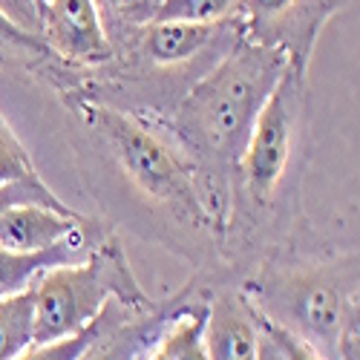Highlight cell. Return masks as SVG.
<instances>
[{"instance_id": "6da1fadb", "label": "cell", "mask_w": 360, "mask_h": 360, "mask_svg": "<svg viewBox=\"0 0 360 360\" xmlns=\"http://www.w3.org/2000/svg\"><path fill=\"white\" fill-rule=\"evenodd\" d=\"M285 52L251 44L205 78L182 104V127L211 153L239 156L265 98L288 70Z\"/></svg>"}, {"instance_id": "7a4b0ae2", "label": "cell", "mask_w": 360, "mask_h": 360, "mask_svg": "<svg viewBox=\"0 0 360 360\" xmlns=\"http://www.w3.org/2000/svg\"><path fill=\"white\" fill-rule=\"evenodd\" d=\"M35 343L78 335L110 300L144 303V294L115 243H101L78 262L52 265L35 280Z\"/></svg>"}, {"instance_id": "3957f363", "label": "cell", "mask_w": 360, "mask_h": 360, "mask_svg": "<svg viewBox=\"0 0 360 360\" xmlns=\"http://www.w3.org/2000/svg\"><path fill=\"white\" fill-rule=\"evenodd\" d=\"M300 78L303 75L297 70L291 67L285 70V75L271 89V96L259 107L248 130L245 147L239 153L245 188L257 199H268L274 193L291 159L297 118H300Z\"/></svg>"}, {"instance_id": "277c9868", "label": "cell", "mask_w": 360, "mask_h": 360, "mask_svg": "<svg viewBox=\"0 0 360 360\" xmlns=\"http://www.w3.org/2000/svg\"><path fill=\"white\" fill-rule=\"evenodd\" d=\"M98 127L112 144L127 176L147 196L173 207H196L193 182L185 165L156 136H150L133 118L112 110H98Z\"/></svg>"}, {"instance_id": "5b68a950", "label": "cell", "mask_w": 360, "mask_h": 360, "mask_svg": "<svg viewBox=\"0 0 360 360\" xmlns=\"http://www.w3.org/2000/svg\"><path fill=\"white\" fill-rule=\"evenodd\" d=\"M259 303L283 306L291 320L283 323V328L309 340L326 360L328 354H338L340 335L352 323H357V303L352 300V294L323 277L285 280V288L277 285L268 294V300H259Z\"/></svg>"}, {"instance_id": "8992f818", "label": "cell", "mask_w": 360, "mask_h": 360, "mask_svg": "<svg viewBox=\"0 0 360 360\" xmlns=\"http://www.w3.org/2000/svg\"><path fill=\"white\" fill-rule=\"evenodd\" d=\"M41 32L64 58L78 64H98L112 55L93 0H49L41 12Z\"/></svg>"}, {"instance_id": "52a82bcc", "label": "cell", "mask_w": 360, "mask_h": 360, "mask_svg": "<svg viewBox=\"0 0 360 360\" xmlns=\"http://www.w3.org/2000/svg\"><path fill=\"white\" fill-rule=\"evenodd\" d=\"M202 343L207 360H257L259 323L243 300L219 297L205 314Z\"/></svg>"}, {"instance_id": "ba28073f", "label": "cell", "mask_w": 360, "mask_h": 360, "mask_svg": "<svg viewBox=\"0 0 360 360\" xmlns=\"http://www.w3.org/2000/svg\"><path fill=\"white\" fill-rule=\"evenodd\" d=\"M81 228L78 214H61L44 205H18L0 217V245L12 251H46Z\"/></svg>"}, {"instance_id": "9c48e42d", "label": "cell", "mask_w": 360, "mask_h": 360, "mask_svg": "<svg viewBox=\"0 0 360 360\" xmlns=\"http://www.w3.org/2000/svg\"><path fill=\"white\" fill-rule=\"evenodd\" d=\"M93 248L96 245H89L84 228H78L61 245L46 248V251H12L0 245V297L29 291L46 268L78 262Z\"/></svg>"}, {"instance_id": "30bf717a", "label": "cell", "mask_w": 360, "mask_h": 360, "mask_svg": "<svg viewBox=\"0 0 360 360\" xmlns=\"http://www.w3.org/2000/svg\"><path fill=\"white\" fill-rule=\"evenodd\" d=\"M217 35V23H188V20H150L144 26V52L156 64H182L202 52Z\"/></svg>"}, {"instance_id": "8fae6325", "label": "cell", "mask_w": 360, "mask_h": 360, "mask_svg": "<svg viewBox=\"0 0 360 360\" xmlns=\"http://www.w3.org/2000/svg\"><path fill=\"white\" fill-rule=\"evenodd\" d=\"M150 340H153V326L144 320L124 323V303L112 300L98 338L84 349L78 360H139Z\"/></svg>"}, {"instance_id": "7c38bea8", "label": "cell", "mask_w": 360, "mask_h": 360, "mask_svg": "<svg viewBox=\"0 0 360 360\" xmlns=\"http://www.w3.org/2000/svg\"><path fill=\"white\" fill-rule=\"evenodd\" d=\"M35 343V294L32 288L0 297V360H15Z\"/></svg>"}, {"instance_id": "4fadbf2b", "label": "cell", "mask_w": 360, "mask_h": 360, "mask_svg": "<svg viewBox=\"0 0 360 360\" xmlns=\"http://www.w3.org/2000/svg\"><path fill=\"white\" fill-rule=\"evenodd\" d=\"M245 9V0H162L153 20L222 23Z\"/></svg>"}, {"instance_id": "5bb4252c", "label": "cell", "mask_w": 360, "mask_h": 360, "mask_svg": "<svg viewBox=\"0 0 360 360\" xmlns=\"http://www.w3.org/2000/svg\"><path fill=\"white\" fill-rule=\"evenodd\" d=\"M110 303H112V300H110ZM110 303H107V309H110ZM107 309L93 323H89L86 328H81L78 335H70V338H61V340H46V343H32V346H29L15 360H78L84 354V349L98 338L101 326L107 320Z\"/></svg>"}, {"instance_id": "9a60e30c", "label": "cell", "mask_w": 360, "mask_h": 360, "mask_svg": "<svg viewBox=\"0 0 360 360\" xmlns=\"http://www.w3.org/2000/svg\"><path fill=\"white\" fill-rule=\"evenodd\" d=\"M18 205H44V207H52V211H61V214H75L49 191V185H44L41 176H29V179L0 185V217Z\"/></svg>"}, {"instance_id": "2e32d148", "label": "cell", "mask_w": 360, "mask_h": 360, "mask_svg": "<svg viewBox=\"0 0 360 360\" xmlns=\"http://www.w3.org/2000/svg\"><path fill=\"white\" fill-rule=\"evenodd\" d=\"M104 32L110 38L112 26H124V29H144L156 15V0H93Z\"/></svg>"}, {"instance_id": "e0dca14e", "label": "cell", "mask_w": 360, "mask_h": 360, "mask_svg": "<svg viewBox=\"0 0 360 360\" xmlns=\"http://www.w3.org/2000/svg\"><path fill=\"white\" fill-rule=\"evenodd\" d=\"M29 176H38L35 165H32V159H29L18 133L9 127L4 112H0V185L18 182V179H29Z\"/></svg>"}, {"instance_id": "ac0fdd59", "label": "cell", "mask_w": 360, "mask_h": 360, "mask_svg": "<svg viewBox=\"0 0 360 360\" xmlns=\"http://www.w3.org/2000/svg\"><path fill=\"white\" fill-rule=\"evenodd\" d=\"M202 323L205 317H182L162 338V346L167 349L170 360H207L202 343Z\"/></svg>"}, {"instance_id": "d6986e66", "label": "cell", "mask_w": 360, "mask_h": 360, "mask_svg": "<svg viewBox=\"0 0 360 360\" xmlns=\"http://www.w3.org/2000/svg\"><path fill=\"white\" fill-rule=\"evenodd\" d=\"M262 332L274 340V346L280 349L283 360H326L309 340L297 338L294 332H288V328H283V326L274 323V320H265V323H262Z\"/></svg>"}, {"instance_id": "ffe728a7", "label": "cell", "mask_w": 360, "mask_h": 360, "mask_svg": "<svg viewBox=\"0 0 360 360\" xmlns=\"http://www.w3.org/2000/svg\"><path fill=\"white\" fill-rule=\"evenodd\" d=\"M0 18L12 20L15 26L26 29V32L41 35V12L35 0H0Z\"/></svg>"}, {"instance_id": "44dd1931", "label": "cell", "mask_w": 360, "mask_h": 360, "mask_svg": "<svg viewBox=\"0 0 360 360\" xmlns=\"http://www.w3.org/2000/svg\"><path fill=\"white\" fill-rule=\"evenodd\" d=\"M257 360H283L280 349L274 346V340H271V338H268V335L262 332V326H259V354H257Z\"/></svg>"}, {"instance_id": "7402d4cb", "label": "cell", "mask_w": 360, "mask_h": 360, "mask_svg": "<svg viewBox=\"0 0 360 360\" xmlns=\"http://www.w3.org/2000/svg\"><path fill=\"white\" fill-rule=\"evenodd\" d=\"M141 360H170V354H167V349H165L162 340H159V343L153 346V352H150V354L144 352V354H141Z\"/></svg>"}, {"instance_id": "603a6c76", "label": "cell", "mask_w": 360, "mask_h": 360, "mask_svg": "<svg viewBox=\"0 0 360 360\" xmlns=\"http://www.w3.org/2000/svg\"><path fill=\"white\" fill-rule=\"evenodd\" d=\"M49 4V0H35V6H38V12H44V6Z\"/></svg>"}, {"instance_id": "cb8c5ba5", "label": "cell", "mask_w": 360, "mask_h": 360, "mask_svg": "<svg viewBox=\"0 0 360 360\" xmlns=\"http://www.w3.org/2000/svg\"><path fill=\"white\" fill-rule=\"evenodd\" d=\"M159 4H162V0H156V6H159Z\"/></svg>"}, {"instance_id": "d4e9b609", "label": "cell", "mask_w": 360, "mask_h": 360, "mask_svg": "<svg viewBox=\"0 0 360 360\" xmlns=\"http://www.w3.org/2000/svg\"><path fill=\"white\" fill-rule=\"evenodd\" d=\"M139 360H141V357H139Z\"/></svg>"}]
</instances>
